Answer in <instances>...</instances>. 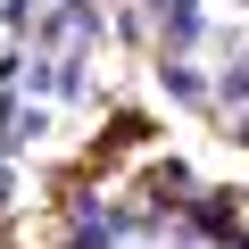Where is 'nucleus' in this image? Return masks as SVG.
Returning <instances> with one entry per match:
<instances>
[{"instance_id":"1","label":"nucleus","mask_w":249,"mask_h":249,"mask_svg":"<svg viewBox=\"0 0 249 249\" xmlns=\"http://www.w3.org/2000/svg\"><path fill=\"white\" fill-rule=\"evenodd\" d=\"M150 133H158V116H116V124H108V133L91 142V158H83V166H75L67 183H91V175H108V166H116L124 150H133V142H150Z\"/></svg>"}]
</instances>
